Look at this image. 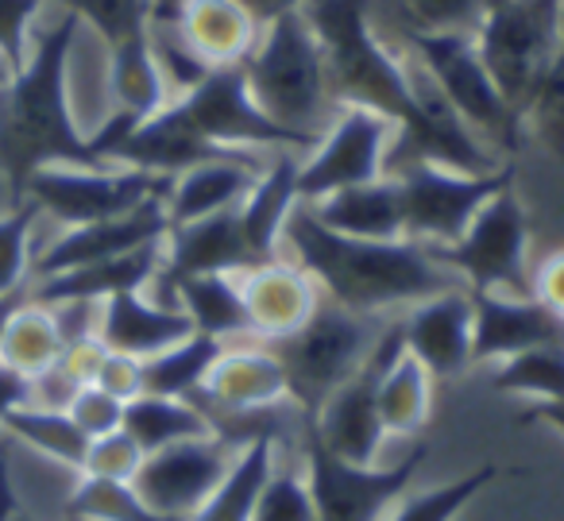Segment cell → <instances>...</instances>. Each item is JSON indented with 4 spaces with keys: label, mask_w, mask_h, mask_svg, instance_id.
<instances>
[{
    "label": "cell",
    "mask_w": 564,
    "mask_h": 521,
    "mask_svg": "<svg viewBox=\"0 0 564 521\" xmlns=\"http://www.w3.org/2000/svg\"><path fill=\"white\" fill-rule=\"evenodd\" d=\"M495 479H499V467L484 464V467H476V471L460 475V479L441 482V487L406 498V502L391 513V521H453L456 513H460L476 495H484Z\"/></svg>",
    "instance_id": "cell-40"
},
{
    "label": "cell",
    "mask_w": 564,
    "mask_h": 521,
    "mask_svg": "<svg viewBox=\"0 0 564 521\" xmlns=\"http://www.w3.org/2000/svg\"><path fill=\"white\" fill-rule=\"evenodd\" d=\"M282 248L317 282L325 302L348 313H368V317L464 286L422 243L360 240V236L333 232L314 217L306 202L294 205L282 225Z\"/></svg>",
    "instance_id": "cell-2"
},
{
    "label": "cell",
    "mask_w": 564,
    "mask_h": 521,
    "mask_svg": "<svg viewBox=\"0 0 564 521\" xmlns=\"http://www.w3.org/2000/svg\"><path fill=\"white\" fill-rule=\"evenodd\" d=\"M163 240L128 251V256L105 259V263L74 267V271L28 282V297L40 305H58V302H105V297L128 294V290H148L155 282L159 267H163Z\"/></svg>",
    "instance_id": "cell-23"
},
{
    "label": "cell",
    "mask_w": 564,
    "mask_h": 521,
    "mask_svg": "<svg viewBox=\"0 0 564 521\" xmlns=\"http://www.w3.org/2000/svg\"><path fill=\"white\" fill-rule=\"evenodd\" d=\"M561 4L564 0H491L471 35L495 89L522 124L561 35Z\"/></svg>",
    "instance_id": "cell-7"
},
{
    "label": "cell",
    "mask_w": 564,
    "mask_h": 521,
    "mask_svg": "<svg viewBox=\"0 0 564 521\" xmlns=\"http://www.w3.org/2000/svg\"><path fill=\"white\" fill-rule=\"evenodd\" d=\"M240 290H243V310H248L251 321V336H259V340H279V336L294 333L322 305L317 282L299 263H291V259L282 256L274 263L243 271Z\"/></svg>",
    "instance_id": "cell-22"
},
{
    "label": "cell",
    "mask_w": 564,
    "mask_h": 521,
    "mask_svg": "<svg viewBox=\"0 0 564 521\" xmlns=\"http://www.w3.org/2000/svg\"><path fill=\"white\" fill-rule=\"evenodd\" d=\"M259 174H263V159H228V163L194 166V171L178 174L166 189V217L171 225H186V220H202L213 213L240 209Z\"/></svg>",
    "instance_id": "cell-25"
},
{
    "label": "cell",
    "mask_w": 564,
    "mask_h": 521,
    "mask_svg": "<svg viewBox=\"0 0 564 521\" xmlns=\"http://www.w3.org/2000/svg\"><path fill=\"white\" fill-rule=\"evenodd\" d=\"M236 4H243V9H248V17L256 20L259 28L274 24L279 17H291V12L306 9V0H236Z\"/></svg>",
    "instance_id": "cell-52"
},
{
    "label": "cell",
    "mask_w": 564,
    "mask_h": 521,
    "mask_svg": "<svg viewBox=\"0 0 564 521\" xmlns=\"http://www.w3.org/2000/svg\"><path fill=\"white\" fill-rule=\"evenodd\" d=\"M182 0H151V20H174Z\"/></svg>",
    "instance_id": "cell-55"
},
{
    "label": "cell",
    "mask_w": 564,
    "mask_h": 521,
    "mask_svg": "<svg viewBox=\"0 0 564 521\" xmlns=\"http://www.w3.org/2000/svg\"><path fill=\"white\" fill-rule=\"evenodd\" d=\"M140 464H143V448L124 433V428H117V433H105V436H97V441H89L86 464H82L78 475L132 482V475Z\"/></svg>",
    "instance_id": "cell-45"
},
{
    "label": "cell",
    "mask_w": 564,
    "mask_h": 521,
    "mask_svg": "<svg viewBox=\"0 0 564 521\" xmlns=\"http://www.w3.org/2000/svg\"><path fill=\"white\" fill-rule=\"evenodd\" d=\"M251 267L263 263L243 236L240 209H225L202 220L171 225L163 240V267L151 286H171V282L194 279V274H243Z\"/></svg>",
    "instance_id": "cell-17"
},
{
    "label": "cell",
    "mask_w": 564,
    "mask_h": 521,
    "mask_svg": "<svg viewBox=\"0 0 564 521\" xmlns=\"http://www.w3.org/2000/svg\"><path fill=\"white\" fill-rule=\"evenodd\" d=\"M63 9L94 28L105 47L143 35L151 24V0H63Z\"/></svg>",
    "instance_id": "cell-42"
},
{
    "label": "cell",
    "mask_w": 564,
    "mask_h": 521,
    "mask_svg": "<svg viewBox=\"0 0 564 521\" xmlns=\"http://www.w3.org/2000/svg\"><path fill=\"white\" fill-rule=\"evenodd\" d=\"M525 132L541 140V148L564 163V4H561V35H556L553 58L545 66L538 94L525 109Z\"/></svg>",
    "instance_id": "cell-38"
},
{
    "label": "cell",
    "mask_w": 564,
    "mask_h": 521,
    "mask_svg": "<svg viewBox=\"0 0 564 521\" xmlns=\"http://www.w3.org/2000/svg\"><path fill=\"white\" fill-rule=\"evenodd\" d=\"M40 9L43 0H0V63L12 74L28 63V32Z\"/></svg>",
    "instance_id": "cell-46"
},
{
    "label": "cell",
    "mask_w": 564,
    "mask_h": 521,
    "mask_svg": "<svg viewBox=\"0 0 564 521\" xmlns=\"http://www.w3.org/2000/svg\"><path fill=\"white\" fill-rule=\"evenodd\" d=\"M243 78L259 109L294 135L317 143L337 117L322 43L302 12L279 17L259 32L256 51L243 58Z\"/></svg>",
    "instance_id": "cell-4"
},
{
    "label": "cell",
    "mask_w": 564,
    "mask_h": 521,
    "mask_svg": "<svg viewBox=\"0 0 564 521\" xmlns=\"http://www.w3.org/2000/svg\"><path fill=\"white\" fill-rule=\"evenodd\" d=\"M399 356L402 328L399 321H387L379 340L371 344L368 359L352 371V379L345 387H337V394L322 405L317 417H306L333 456L360 467H371L379 459V448L387 441V428L379 421V382H383L387 367Z\"/></svg>",
    "instance_id": "cell-13"
},
{
    "label": "cell",
    "mask_w": 564,
    "mask_h": 521,
    "mask_svg": "<svg viewBox=\"0 0 564 521\" xmlns=\"http://www.w3.org/2000/svg\"><path fill=\"white\" fill-rule=\"evenodd\" d=\"M78 390H82V382L74 379L63 363H55L32 379V398H28V405H40V410H70Z\"/></svg>",
    "instance_id": "cell-50"
},
{
    "label": "cell",
    "mask_w": 564,
    "mask_h": 521,
    "mask_svg": "<svg viewBox=\"0 0 564 521\" xmlns=\"http://www.w3.org/2000/svg\"><path fill=\"white\" fill-rule=\"evenodd\" d=\"M163 290L171 294V305H178L189 317L194 333L213 336L220 344L236 340V336H251L240 274H194V279H178ZM166 294H159V302H166Z\"/></svg>",
    "instance_id": "cell-28"
},
{
    "label": "cell",
    "mask_w": 564,
    "mask_h": 521,
    "mask_svg": "<svg viewBox=\"0 0 564 521\" xmlns=\"http://www.w3.org/2000/svg\"><path fill=\"white\" fill-rule=\"evenodd\" d=\"M58 356H63V333H58L55 313L28 297V302L12 313L4 336H0V363H9L12 371L35 379L40 371L55 367Z\"/></svg>",
    "instance_id": "cell-34"
},
{
    "label": "cell",
    "mask_w": 564,
    "mask_h": 521,
    "mask_svg": "<svg viewBox=\"0 0 564 521\" xmlns=\"http://www.w3.org/2000/svg\"><path fill=\"white\" fill-rule=\"evenodd\" d=\"M299 159L294 151H274L271 163L256 178L251 194L240 205V225L259 263H274L282 256V225L302 202L299 194Z\"/></svg>",
    "instance_id": "cell-26"
},
{
    "label": "cell",
    "mask_w": 564,
    "mask_h": 521,
    "mask_svg": "<svg viewBox=\"0 0 564 521\" xmlns=\"http://www.w3.org/2000/svg\"><path fill=\"white\" fill-rule=\"evenodd\" d=\"M94 387H101L105 394L120 398V402H132V398L143 394V379H140V359L120 356V351H109L97 367Z\"/></svg>",
    "instance_id": "cell-48"
},
{
    "label": "cell",
    "mask_w": 564,
    "mask_h": 521,
    "mask_svg": "<svg viewBox=\"0 0 564 521\" xmlns=\"http://www.w3.org/2000/svg\"><path fill=\"white\" fill-rule=\"evenodd\" d=\"M43 213L32 202L9 205L0 213V297L12 294V290L28 286V271H32V228Z\"/></svg>",
    "instance_id": "cell-43"
},
{
    "label": "cell",
    "mask_w": 564,
    "mask_h": 521,
    "mask_svg": "<svg viewBox=\"0 0 564 521\" xmlns=\"http://www.w3.org/2000/svg\"><path fill=\"white\" fill-rule=\"evenodd\" d=\"M236 444L225 436H194V441L166 444L159 452H148L143 464L132 475V490L143 498L148 510L171 521H189L213 490L225 482V475L236 464Z\"/></svg>",
    "instance_id": "cell-15"
},
{
    "label": "cell",
    "mask_w": 564,
    "mask_h": 521,
    "mask_svg": "<svg viewBox=\"0 0 564 521\" xmlns=\"http://www.w3.org/2000/svg\"><path fill=\"white\" fill-rule=\"evenodd\" d=\"M383 333V321L368 313H348L325 302L310 313L306 325L279 340H263L286 375V398L302 417H317L322 405L352 379L356 367L368 359L371 344Z\"/></svg>",
    "instance_id": "cell-5"
},
{
    "label": "cell",
    "mask_w": 564,
    "mask_h": 521,
    "mask_svg": "<svg viewBox=\"0 0 564 521\" xmlns=\"http://www.w3.org/2000/svg\"><path fill=\"white\" fill-rule=\"evenodd\" d=\"M78 28L82 20L63 12V20L40 35L24 70L0 86V186L9 205L24 202L28 178L47 166H105L66 101V66Z\"/></svg>",
    "instance_id": "cell-3"
},
{
    "label": "cell",
    "mask_w": 564,
    "mask_h": 521,
    "mask_svg": "<svg viewBox=\"0 0 564 521\" xmlns=\"http://www.w3.org/2000/svg\"><path fill=\"white\" fill-rule=\"evenodd\" d=\"M109 94H112V112L135 120V124L151 120L171 101V89H166L163 70L155 63L148 32L109 47Z\"/></svg>",
    "instance_id": "cell-29"
},
{
    "label": "cell",
    "mask_w": 564,
    "mask_h": 521,
    "mask_svg": "<svg viewBox=\"0 0 564 521\" xmlns=\"http://www.w3.org/2000/svg\"><path fill=\"white\" fill-rule=\"evenodd\" d=\"M74 417V425L82 428V433L89 436V441H97V436L105 433H117L120 421H124V402L112 394H105L101 387H82L78 398L70 402V410H66Z\"/></svg>",
    "instance_id": "cell-47"
},
{
    "label": "cell",
    "mask_w": 564,
    "mask_h": 521,
    "mask_svg": "<svg viewBox=\"0 0 564 521\" xmlns=\"http://www.w3.org/2000/svg\"><path fill=\"white\" fill-rule=\"evenodd\" d=\"M189 402L202 405L205 417L225 413V417L251 425L259 413H271L279 402H286V375L267 344L263 348H225Z\"/></svg>",
    "instance_id": "cell-18"
},
{
    "label": "cell",
    "mask_w": 564,
    "mask_h": 521,
    "mask_svg": "<svg viewBox=\"0 0 564 521\" xmlns=\"http://www.w3.org/2000/svg\"><path fill=\"white\" fill-rule=\"evenodd\" d=\"M166 112L178 120L197 140L213 143L225 151H314L317 143L306 135H294L279 128L263 109L256 105L243 78V66H217L202 86L189 94L166 101Z\"/></svg>",
    "instance_id": "cell-9"
},
{
    "label": "cell",
    "mask_w": 564,
    "mask_h": 521,
    "mask_svg": "<svg viewBox=\"0 0 564 521\" xmlns=\"http://www.w3.org/2000/svg\"><path fill=\"white\" fill-rule=\"evenodd\" d=\"M174 178L135 166H47L32 174L24 186V202H32L40 213L55 217L58 225L78 228L97 220L120 217V213L140 209L151 197H166Z\"/></svg>",
    "instance_id": "cell-12"
},
{
    "label": "cell",
    "mask_w": 564,
    "mask_h": 521,
    "mask_svg": "<svg viewBox=\"0 0 564 521\" xmlns=\"http://www.w3.org/2000/svg\"><path fill=\"white\" fill-rule=\"evenodd\" d=\"M522 425H533V421H541V425H553L556 433H564V402H538V405H525L522 410Z\"/></svg>",
    "instance_id": "cell-53"
},
{
    "label": "cell",
    "mask_w": 564,
    "mask_h": 521,
    "mask_svg": "<svg viewBox=\"0 0 564 521\" xmlns=\"http://www.w3.org/2000/svg\"><path fill=\"white\" fill-rule=\"evenodd\" d=\"M0 433L17 436V441L32 444L35 452L58 459V464L82 471L89 452V436L74 425V417L66 410H40V405H20L4 417Z\"/></svg>",
    "instance_id": "cell-35"
},
{
    "label": "cell",
    "mask_w": 564,
    "mask_h": 521,
    "mask_svg": "<svg viewBox=\"0 0 564 521\" xmlns=\"http://www.w3.org/2000/svg\"><path fill=\"white\" fill-rule=\"evenodd\" d=\"M271 471H274V433H259L251 441H243V448L236 452L232 471L225 475V482L213 490V498L189 521H251L256 498Z\"/></svg>",
    "instance_id": "cell-31"
},
{
    "label": "cell",
    "mask_w": 564,
    "mask_h": 521,
    "mask_svg": "<svg viewBox=\"0 0 564 521\" xmlns=\"http://www.w3.org/2000/svg\"><path fill=\"white\" fill-rule=\"evenodd\" d=\"M394 20V32L422 35H476L491 0H383Z\"/></svg>",
    "instance_id": "cell-37"
},
{
    "label": "cell",
    "mask_w": 564,
    "mask_h": 521,
    "mask_svg": "<svg viewBox=\"0 0 564 521\" xmlns=\"http://www.w3.org/2000/svg\"><path fill=\"white\" fill-rule=\"evenodd\" d=\"M28 398H32V379L12 371L9 363H0V425H4V417H9L12 410L28 405Z\"/></svg>",
    "instance_id": "cell-51"
},
{
    "label": "cell",
    "mask_w": 564,
    "mask_h": 521,
    "mask_svg": "<svg viewBox=\"0 0 564 521\" xmlns=\"http://www.w3.org/2000/svg\"><path fill=\"white\" fill-rule=\"evenodd\" d=\"M302 428H306V487L317 521H383V513L406 495L410 479L430 456V444L417 441L414 452H406L399 464L360 467L333 456L306 417Z\"/></svg>",
    "instance_id": "cell-10"
},
{
    "label": "cell",
    "mask_w": 564,
    "mask_h": 521,
    "mask_svg": "<svg viewBox=\"0 0 564 521\" xmlns=\"http://www.w3.org/2000/svg\"><path fill=\"white\" fill-rule=\"evenodd\" d=\"M251 521H317L314 498H310L306 475H279L271 471L256 498Z\"/></svg>",
    "instance_id": "cell-44"
},
{
    "label": "cell",
    "mask_w": 564,
    "mask_h": 521,
    "mask_svg": "<svg viewBox=\"0 0 564 521\" xmlns=\"http://www.w3.org/2000/svg\"><path fill=\"white\" fill-rule=\"evenodd\" d=\"M530 297H538V302L564 325V248L545 256L530 271Z\"/></svg>",
    "instance_id": "cell-49"
},
{
    "label": "cell",
    "mask_w": 564,
    "mask_h": 521,
    "mask_svg": "<svg viewBox=\"0 0 564 521\" xmlns=\"http://www.w3.org/2000/svg\"><path fill=\"white\" fill-rule=\"evenodd\" d=\"M17 521H28V518H20V513H17ZM66 521H78V518H70V513H66Z\"/></svg>",
    "instance_id": "cell-57"
},
{
    "label": "cell",
    "mask_w": 564,
    "mask_h": 521,
    "mask_svg": "<svg viewBox=\"0 0 564 521\" xmlns=\"http://www.w3.org/2000/svg\"><path fill=\"white\" fill-rule=\"evenodd\" d=\"M402 348L433 375V379H456L471 367V294L468 286L445 290L425 302L410 305L399 317Z\"/></svg>",
    "instance_id": "cell-20"
},
{
    "label": "cell",
    "mask_w": 564,
    "mask_h": 521,
    "mask_svg": "<svg viewBox=\"0 0 564 521\" xmlns=\"http://www.w3.org/2000/svg\"><path fill=\"white\" fill-rule=\"evenodd\" d=\"M471 363H502L538 344H564V325L530 294L471 290Z\"/></svg>",
    "instance_id": "cell-19"
},
{
    "label": "cell",
    "mask_w": 564,
    "mask_h": 521,
    "mask_svg": "<svg viewBox=\"0 0 564 521\" xmlns=\"http://www.w3.org/2000/svg\"><path fill=\"white\" fill-rule=\"evenodd\" d=\"M128 436L148 452H159L166 444L194 441V436H209L213 425L205 410L189 398H163V394H140L124 402V421H120Z\"/></svg>",
    "instance_id": "cell-30"
},
{
    "label": "cell",
    "mask_w": 564,
    "mask_h": 521,
    "mask_svg": "<svg viewBox=\"0 0 564 521\" xmlns=\"http://www.w3.org/2000/svg\"><path fill=\"white\" fill-rule=\"evenodd\" d=\"M433 405V375L402 348V356L387 367L383 382H379V421H383L387 436H414L425 428Z\"/></svg>",
    "instance_id": "cell-33"
},
{
    "label": "cell",
    "mask_w": 564,
    "mask_h": 521,
    "mask_svg": "<svg viewBox=\"0 0 564 521\" xmlns=\"http://www.w3.org/2000/svg\"><path fill=\"white\" fill-rule=\"evenodd\" d=\"M325 55V78L337 109L360 105L394 124L387 151V174L406 163H437L464 174H491L502 159L456 117L445 97L422 94L410 78V66L387 51L376 32L371 0H306L302 9Z\"/></svg>",
    "instance_id": "cell-1"
},
{
    "label": "cell",
    "mask_w": 564,
    "mask_h": 521,
    "mask_svg": "<svg viewBox=\"0 0 564 521\" xmlns=\"http://www.w3.org/2000/svg\"><path fill=\"white\" fill-rule=\"evenodd\" d=\"M314 217L325 228L345 236H360V240H406V217H402V194L399 182L387 178L364 182V186H348L337 194L322 197V202H306Z\"/></svg>",
    "instance_id": "cell-24"
},
{
    "label": "cell",
    "mask_w": 564,
    "mask_h": 521,
    "mask_svg": "<svg viewBox=\"0 0 564 521\" xmlns=\"http://www.w3.org/2000/svg\"><path fill=\"white\" fill-rule=\"evenodd\" d=\"M166 232H171V217H166L163 197H151V202H143L140 209H132V213L97 220V225L66 228L58 240H51L47 248L32 259L28 282L51 279V274L74 271V267H89V263L128 256V251L163 240Z\"/></svg>",
    "instance_id": "cell-16"
},
{
    "label": "cell",
    "mask_w": 564,
    "mask_h": 521,
    "mask_svg": "<svg viewBox=\"0 0 564 521\" xmlns=\"http://www.w3.org/2000/svg\"><path fill=\"white\" fill-rule=\"evenodd\" d=\"M148 40H151V51H155V63L163 70V82L171 89V101L182 94H189L194 86H202L209 78L213 66L197 55L194 47L186 43V35L178 32L174 20H151L148 24Z\"/></svg>",
    "instance_id": "cell-41"
},
{
    "label": "cell",
    "mask_w": 564,
    "mask_h": 521,
    "mask_svg": "<svg viewBox=\"0 0 564 521\" xmlns=\"http://www.w3.org/2000/svg\"><path fill=\"white\" fill-rule=\"evenodd\" d=\"M66 510L78 521H171V518H159L155 510H148L143 498L132 490V482L94 479V475H82Z\"/></svg>",
    "instance_id": "cell-39"
},
{
    "label": "cell",
    "mask_w": 564,
    "mask_h": 521,
    "mask_svg": "<svg viewBox=\"0 0 564 521\" xmlns=\"http://www.w3.org/2000/svg\"><path fill=\"white\" fill-rule=\"evenodd\" d=\"M97 336H101V344L109 351L151 359L159 351L182 344L186 336H194V325H189V317L178 305L159 302L148 290H128V294H112L101 302Z\"/></svg>",
    "instance_id": "cell-21"
},
{
    "label": "cell",
    "mask_w": 564,
    "mask_h": 521,
    "mask_svg": "<svg viewBox=\"0 0 564 521\" xmlns=\"http://www.w3.org/2000/svg\"><path fill=\"white\" fill-rule=\"evenodd\" d=\"M499 394H522L530 405L564 402V344H538L530 351L502 359L491 375Z\"/></svg>",
    "instance_id": "cell-36"
},
{
    "label": "cell",
    "mask_w": 564,
    "mask_h": 521,
    "mask_svg": "<svg viewBox=\"0 0 564 521\" xmlns=\"http://www.w3.org/2000/svg\"><path fill=\"white\" fill-rule=\"evenodd\" d=\"M174 24L213 70L243 66V58L256 51L259 32H263L236 0H182Z\"/></svg>",
    "instance_id": "cell-27"
},
{
    "label": "cell",
    "mask_w": 564,
    "mask_h": 521,
    "mask_svg": "<svg viewBox=\"0 0 564 521\" xmlns=\"http://www.w3.org/2000/svg\"><path fill=\"white\" fill-rule=\"evenodd\" d=\"M12 78V70H9V66H4V63H0V86H4V82H9Z\"/></svg>",
    "instance_id": "cell-56"
},
{
    "label": "cell",
    "mask_w": 564,
    "mask_h": 521,
    "mask_svg": "<svg viewBox=\"0 0 564 521\" xmlns=\"http://www.w3.org/2000/svg\"><path fill=\"white\" fill-rule=\"evenodd\" d=\"M228 344L213 340V336H186L174 348L159 351L151 359H140V379L143 394H163V398H194L202 390L209 367L217 363V356Z\"/></svg>",
    "instance_id": "cell-32"
},
{
    "label": "cell",
    "mask_w": 564,
    "mask_h": 521,
    "mask_svg": "<svg viewBox=\"0 0 564 521\" xmlns=\"http://www.w3.org/2000/svg\"><path fill=\"white\" fill-rule=\"evenodd\" d=\"M399 40L410 47L414 63L425 70L430 86L445 97V105L487 143L502 155L522 151L525 124L495 89L484 58L476 51L471 35H422V32H399Z\"/></svg>",
    "instance_id": "cell-6"
},
{
    "label": "cell",
    "mask_w": 564,
    "mask_h": 521,
    "mask_svg": "<svg viewBox=\"0 0 564 521\" xmlns=\"http://www.w3.org/2000/svg\"><path fill=\"white\" fill-rule=\"evenodd\" d=\"M394 143V124L360 105L337 109L333 124L322 132L314 151L299 166L302 202H322L348 186L387 178V151Z\"/></svg>",
    "instance_id": "cell-14"
},
{
    "label": "cell",
    "mask_w": 564,
    "mask_h": 521,
    "mask_svg": "<svg viewBox=\"0 0 564 521\" xmlns=\"http://www.w3.org/2000/svg\"><path fill=\"white\" fill-rule=\"evenodd\" d=\"M464 286L499 290V294H530V217L518 202L514 186L495 194L468 232L448 248H430Z\"/></svg>",
    "instance_id": "cell-11"
},
{
    "label": "cell",
    "mask_w": 564,
    "mask_h": 521,
    "mask_svg": "<svg viewBox=\"0 0 564 521\" xmlns=\"http://www.w3.org/2000/svg\"><path fill=\"white\" fill-rule=\"evenodd\" d=\"M402 194V217H406V240L422 248H448L456 243L476 213L495 194L514 186V166L502 163L491 174H464L437 163H406L391 174Z\"/></svg>",
    "instance_id": "cell-8"
},
{
    "label": "cell",
    "mask_w": 564,
    "mask_h": 521,
    "mask_svg": "<svg viewBox=\"0 0 564 521\" xmlns=\"http://www.w3.org/2000/svg\"><path fill=\"white\" fill-rule=\"evenodd\" d=\"M0 521H17V487H12L9 459L0 456Z\"/></svg>",
    "instance_id": "cell-54"
}]
</instances>
